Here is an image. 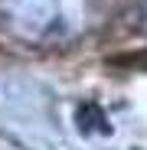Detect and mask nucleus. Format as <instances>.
Wrapping results in <instances>:
<instances>
[{
  "label": "nucleus",
  "instance_id": "1",
  "mask_svg": "<svg viewBox=\"0 0 147 150\" xmlns=\"http://www.w3.org/2000/svg\"><path fill=\"white\" fill-rule=\"evenodd\" d=\"M72 4L75 0H0V20L23 39L65 36L69 23H75Z\"/></svg>",
  "mask_w": 147,
  "mask_h": 150
},
{
  "label": "nucleus",
  "instance_id": "2",
  "mask_svg": "<svg viewBox=\"0 0 147 150\" xmlns=\"http://www.w3.org/2000/svg\"><path fill=\"white\" fill-rule=\"evenodd\" d=\"M75 124L82 134H111V124H108V114L102 111V105H79Z\"/></svg>",
  "mask_w": 147,
  "mask_h": 150
},
{
  "label": "nucleus",
  "instance_id": "3",
  "mask_svg": "<svg viewBox=\"0 0 147 150\" xmlns=\"http://www.w3.org/2000/svg\"><path fill=\"white\" fill-rule=\"evenodd\" d=\"M141 20H144V26H147V0H141Z\"/></svg>",
  "mask_w": 147,
  "mask_h": 150
}]
</instances>
